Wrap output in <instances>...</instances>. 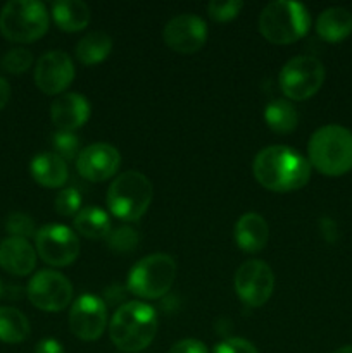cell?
I'll return each mask as SVG.
<instances>
[{"mask_svg": "<svg viewBox=\"0 0 352 353\" xmlns=\"http://www.w3.org/2000/svg\"><path fill=\"white\" fill-rule=\"evenodd\" d=\"M37 254L45 264L55 268L71 265L79 255V240L75 231L62 224H47L35 234Z\"/></svg>", "mask_w": 352, "mask_h": 353, "instance_id": "9", "label": "cell"}, {"mask_svg": "<svg viewBox=\"0 0 352 353\" xmlns=\"http://www.w3.org/2000/svg\"><path fill=\"white\" fill-rule=\"evenodd\" d=\"M0 265L9 274L28 276L37 265V250L24 238H6L0 241Z\"/></svg>", "mask_w": 352, "mask_h": 353, "instance_id": "17", "label": "cell"}, {"mask_svg": "<svg viewBox=\"0 0 352 353\" xmlns=\"http://www.w3.org/2000/svg\"><path fill=\"white\" fill-rule=\"evenodd\" d=\"M119 165V152L109 143L88 145L79 152L78 159H76V169H78L79 176L95 183L113 178Z\"/></svg>", "mask_w": 352, "mask_h": 353, "instance_id": "15", "label": "cell"}, {"mask_svg": "<svg viewBox=\"0 0 352 353\" xmlns=\"http://www.w3.org/2000/svg\"><path fill=\"white\" fill-rule=\"evenodd\" d=\"M214 353H259L257 348L247 340L242 338H230L214 348Z\"/></svg>", "mask_w": 352, "mask_h": 353, "instance_id": "32", "label": "cell"}, {"mask_svg": "<svg viewBox=\"0 0 352 353\" xmlns=\"http://www.w3.org/2000/svg\"><path fill=\"white\" fill-rule=\"evenodd\" d=\"M9 99H10V86L9 83H7V79L0 76V110L7 105Z\"/></svg>", "mask_w": 352, "mask_h": 353, "instance_id": "35", "label": "cell"}, {"mask_svg": "<svg viewBox=\"0 0 352 353\" xmlns=\"http://www.w3.org/2000/svg\"><path fill=\"white\" fill-rule=\"evenodd\" d=\"M75 79V64L66 52L41 55L35 68V83L45 95H62Z\"/></svg>", "mask_w": 352, "mask_h": 353, "instance_id": "14", "label": "cell"}, {"mask_svg": "<svg viewBox=\"0 0 352 353\" xmlns=\"http://www.w3.org/2000/svg\"><path fill=\"white\" fill-rule=\"evenodd\" d=\"M157 333V316L144 302H128L116 310L109 323L110 341L121 352L145 350Z\"/></svg>", "mask_w": 352, "mask_h": 353, "instance_id": "2", "label": "cell"}, {"mask_svg": "<svg viewBox=\"0 0 352 353\" xmlns=\"http://www.w3.org/2000/svg\"><path fill=\"white\" fill-rule=\"evenodd\" d=\"M107 207L121 221H138L152 202V183L138 171L121 172L107 190Z\"/></svg>", "mask_w": 352, "mask_h": 353, "instance_id": "5", "label": "cell"}, {"mask_svg": "<svg viewBox=\"0 0 352 353\" xmlns=\"http://www.w3.org/2000/svg\"><path fill=\"white\" fill-rule=\"evenodd\" d=\"M237 295L248 307H261L271 299L275 290V274L262 261H247L235 274Z\"/></svg>", "mask_w": 352, "mask_h": 353, "instance_id": "11", "label": "cell"}, {"mask_svg": "<svg viewBox=\"0 0 352 353\" xmlns=\"http://www.w3.org/2000/svg\"><path fill=\"white\" fill-rule=\"evenodd\" d=\"M309 164L324 176L347 174L352 169V131L340 124L320 128L307 145Z\"/></svg>", "mask_w": 352, "mask_h": 353, "instance_id": "3", "label": "cell"}, {"mask_svg": "<svg viewBox=\"0 0 352 353\" xmlns=\"http://www.w3.org/2000/svg\"><path fill=\"white\" fill-rule=\"evenodd\" d=\"M107 326V307L95 295H81L69 312V330L83 341H95Z\"/></svg>", "mask_w": 352, "mask_h": 353, "instance_id": "12", "label": "cell"}, {"mask_svg": "<svg viewBox=\"0 0 352 353\" xmlns=\"http://www.w3.org/2000/svg\"><path fill=\"white\" fill-rule=\"evenodd\" d=\"M269 240V226L259 214H244L235 224V241L240 250L255 254L266 247Z\"/></svg>", "mask_w": 352, "mask_h": 353, "instance_id": "18", "label": "cell"}, {"mask_svg": "<svg viewBox=\"0 0 352 353\" xmlns=\"http://www.w3.org/2000/svg\"><path fill=\"white\" fill-rule=\"evenodd\" d=\"M52 145H54L55 154L64 161H71L76 155H79V140L76 134L69 131H57L52 137Z\"/></svg>", "mask_w": 352, "mask_h": 353, "instance_id": "28", "label": "cell"}, {"mask_svg": "<svg viewBox=\"0 0 352 353\" xmlns=\"http://www.w3.org/2000/svg\"><path fill=\"white\" fill-rule=\"evenodd\" d=\"M33 64V55L26 48H12L2 57V68L12 74L26 72Z\"/></svg>", "mask_w": 352, "mask_h": 353, "instance_id": "27", "label": "cell"}, {"mask_svg": "<svg viewBox=\"0 0 352 353\" xmlns=\"http://www.w3.org/2000/svg\"><path fill=\"white\" fill-rule=\"evenodd\" d=\"M331 353H352V345H347V347H342L338 350L331 352Z\"/></svg>", "mask_w": 352, "mask_h": 353, "instance_id": "36", "label": "cell"}, {"mask_svg": "<svg viewBox=\"0 0 352 353\" xmlns=\"http://www.w3.org/2000/svg\"><path fill=\"white\" fill-rule=\"evenodd\" d=\"M110 50H113V38L104 31H92L76 45V57L81 64L93 65L106 61Z\"/></svg>", "mask_w": 352, "mask_h": 353, "instance_id": "23", "label": "cell"}, {"mask_svg": "<svg viewBox=\"0 0 352 353\" xmlns=\"http://www.w3.org/2000/svg\"><path fill=\"white\" fill-rule=\"evenodd\" d=\"M52 17L59 30L75 33L88 26L92 14L88 6L81 0H59L52 6Z\"/></svg>", "mask_w": 352, "mask_h": 353, "instance_id": "21", "label": "cell"}, {"mask_svg": "<svg viewBox=\"0 0 352 353\" xmlns=\"http://www.w3.org/2000/svg\"><path fill=\"white\" fill-rule=\"evenodd\" d=\"M35 353H66V352L59 341L52 340V338H47V340H41L40 343L37 345Z\"/></svg>", "mask_w": 352, "mask_h": 353, "instance_id": "34", "label": "cell"}, {"mask_svg": "<svg viewBox=\"0 0 352 353\" xmlns=\"http://www.w3.org/2000/svg\"><path fill=\"white\" fill-rule=\"evenodd\" d=\"M242 7H244V2H240V0H224V2L213 0L207 7V12L217 23H226V21L235 19L238 16Z\"/></svg>", "mask_w": 352, "mask_h": 353, "instance_id": "29", "label": "cell"}, {"mask_svg": "<svg viewBox=\"0 0 352 353\" xmlns=\"http://www.w3.org/2000/svg\"><path fill=\"white\" fill-rule=\"evenodd\" d=\"M30 334V323L21 310L14 307H0V341L21 343Z\"/></svg>", "mask_w": 352, "mask_h": 353, "instance_id": "24", "label": "cell"}, {"mask_svg": "<svg viewBox=\"0 0 352 353\" xmlns=\"http://www.w3.org/2000/svg\"><path fill=\"white\" fill-rule=\"evenodd\" d=\"M28 299L45 312H61L71 303L72 286L61 272L40 271L28 285Z\"/></svg>", "mask_w": 352, "mask_h": 353, "instance_id": "10", "label": "cell"}, {"mask_svg": "<svg viewBox=\"0 0 352 353\" xmlns=\"http://www.w3.org/2000/svg\"><path fill=\"white\" fill-rule=\"evenodd\" d=\"M48 12L37 0H12L0 12V31L16 43H31L48 30Z\"/></svg>", "mask_w": 352, "mask_h": 353, "instance_id": "6", "label": "cell"}, {"mask_svg": "<svg viewBox=\"0 0 352 353\" xmlns=\"http://www.w3.org/2000/svg\"><path fill=\"white\" fill-rule=\"evenodd\" d=\"M169 353H207V348L202 341L186 338V340H182L173 345Z\"/></svg>", "mask_w": 352, "mask_h": 353, "instance_id": "33", "label": "cell"}, {"mask_svg": "<svg viewBox=\"0 0 352 353\" xmlns=\"http://www.w3.org/2000/svg\"><path fill=\"white\" fill-rule=\"evenodd\" d=\"M316 33L328 43H338L352 33V12L344 7L324 9L316 19Z\"/></svg>", "mask_w": 352, "mask_h": 353, "instance_id": "20", "label": "cell"}, {"mask_svg": "<svg viewBox=\"0 0 352 353\" xmlns=\"http://www.w3.org/2000/svg\"><path fill=\"white\" fill-rule=\"evenodd\" d=\"M176 262L168 254H152L138 261L128 274V290L140 299L155 300L171 290Z\"/></svg>", "mask_w": 352, "mask_h": 353, "instance_id": "7", "label": "cell"}, {"mask_svg": "<svg viewBox=\"0 0 352 353\" xmlns=\"http://www.w3.org/2000/svg\"><path fill=\"white\" fill-rule=\"evenodd\" d=\"M90 117L88 100L78 93H62L55 97L50 105V119L59 131H69L81 128Z\"/></svg>", "mask_w": 352, "mask_h": 353, "instance_id": "16", "label": "cell"}, {"mask_svg": "<svg viewBox=\"0 0 352 353\" xmlns=\"http://www.w3.org/2000/svg\"><path fill=\"white\" fill-rule=\"evenodd\" d=\"M31 176L45 188H59L68 181V165L55 152H43L31 161Z\"/></svg>", "mask_w": 352, "mask_h": 353, "instance_id": "19", "label": "cell"}, {"mask_svg": "<svg viewBox=\"0 0 352 353\" xmlns=\"http://www.w3.org/2000/svg\"><path fill=\"white\" fill-rule=\"evenodd\" d=\"M264 121L269 130L278 134L292 133L299 123L295 107L286 100H273L264 110Z\"/></svg>", "mask_w": 352, "mask_h": 353, "instance_id": "25", "label": "cell"}, {"mask_svg": "<svg viewBox=\"0 0 352 353\" xmlns=\"http://www.w3.org/2000/svg\"><path fill=\"white\" fill-rule=\"evenodd\" d=\"M311 26V16L299 2L276 0L268 3L259 14V31L268 41L289 45L306 37Z\"/></svg>", "mask_w": 352, "mask_h": 353, "instance_id": "4", "label": "cell"}, {"mask_svg": "<svg viewBox=\"0 0 352 353\" xmlns=\"http://www.w3.org/2000/svg\"><path fill=\"white\" fill-rule=\"evenodd\" d=\"M7 231H9L12 236L16 238H30L33 236L35 233V223L30 216L23 212H14L7 217V223H6Z\"/></svg>", "mask_w": 352, "mask_h": 353, "instance_id": "31", "label": "cell"}, {"mask_svg": "<svg viewBox=\"0 0 352 353\" xmlns=\"http://www.w3.org/2000/svg\"><path fill=\"white\" fill-rule=\"evenodd\" d=\"M0 296H2V281H0Z\"/></svg>", "mask_w": 352, "mask_h": 353, "instance_id": "37", "label": "cell"}, {"mask_svg": "<svg viewBox=\"0 0 352 353\" xmlns=\"http://www.w3.org/2000/svg\"><path fill=\"white\" fill-rule=\"evenodd\" d=\"M252 169L259 185L276 193L295 192L311 178L309 161L285 145H273L259 152Z\"/></svg>", "mask_w": 352, "mask_h": 353, "instance_id": "1", "label": "cell"}, {"mask_svg": "<svg viewBox=\"0 0 352 353\" xmlns=\"http://www.w3.org/2000/svg\"><path fill=\"white\" fill-rule=\"evenodd\" d=\"M81 207V195L78 190L66 188L55 196V210L59 216H76Z\"/></svg>", "mask_w": 352, "mask_h": 353, "instance_id": "30", "label": "cell"}, {"mask_svg": "<svg viewBox=\"0 0 352 353\" xmlns=\"http://www.w3.org/2000/svg\"><path fill=\"white\" fill-rule=\"evenodd\" d=\"M107 243H109L110 250L117 252V254H126L138 245V233L133 228L121 226L110 231L109 236H107Z\"/></svg>", "mask_w": 352, "mask_h": 353, "instance_id": "26", "label": "cell"}, {"mask_svg": "<svg viewBox=\"0 0 352 353\" xmlns=\"http://www.w3.org/2000/svg\"><path fill=\"white\" fill-rule=\"evenodd\" d=\"M75 230L88 240H102L110 233V219L100 207H85L75 216Z\"/></svg>", "mask_w": 352, "mask_h": 353, "instance_id": "22", "label": "cell"}, {"mask_svg": "<svg viewBox=\"0 0 352 353\" xmlns=\"http://www.w3.org/2000/svg\"><path fill=\"white\" fill-rule=\"evenodd\" d=\"M324 81V65L313 55H299L283 65L280 86L286 99L307 100L317 93Z\"/></svg>", "mask_w": 352, "mask_h": 353, "instance_id": "8", "label": "cell"}, {"mask_svg": "<svg viewBox=\"0 0 352 353\" xmlns=\"http://www.w3.org/2000/svg\"><path fill=\"white\" fill-rule=\"evenodd\" d=\"M162 38L178 54H195L206 45L207 26L202 17L195 14H179L166 24Z\"/></svg>", "mask_w": 352, "mask_h": 353, "instance_id": "13", "label": "cell"}]
</instances>
